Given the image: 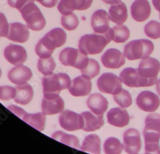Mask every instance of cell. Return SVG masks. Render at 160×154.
<instances>
[{
  "mask_svg": "<svg viewBox=\"0 0 160 154\" xmlns=\"http://www.w3.org/2000/svg\"><path fill=\"white\" fill-rule=\"evenodd\" d=\"M91 25L95 33L103 34L110 29L108 14L104 10H96L92 15Z\"/></svg>",
  "mask_w": 160,
  "mask_h": 154,
  "instance_id": "obj_19",
  "label": "cell"
},
{
  "mask_svg": "<svg viewBox=\"0 0 160 154\" xmlns=\"http://www.w3.org/2000/svg\"><path fill=\"white\" fill-rule=\"evenodd\" d=\"M159 18H160V14H159Z\"/></svg>",
  "mask_w": 160,
  "mask_h": 154,
  "instance_id": "obj_48",
  "label": "cell"
},
{
  "mask_svg": "<svg viewBox=\"0 0 160 154\" xmlns=\"http://www.w3.org/2000/svg\"><path fill=\"white\" fill-rule=\"evenodd\" d=\"M16 95V89L10 86H0V100H8L14 99Z\"/></svg>",
  "mask_w": 160,
  "mask_h": 154,
  "instance_id": "obj_38",
  "label": "cell"
},
{
  "mask_svg": "<svg viewBox=\"0 0 160 154\" xmlns=\"http://www.w3.org/2000/svg\"><path fill=\"white\" fill-rule=\"evenodd\" d=\"M58 0H43L41 4L46 8H52L58 4Z\"/></svg>",
  "mask_w": 160,
  "mask_h": 154,
  "instance_id": "obj_42",
  "label": "cell"
},
{
  "mask_svg": "<svg viewBox=\"0 0 160 154\" xmlns=\"http://www.w3.org/2000/svg\"><path fill=\"white\" fill-rule=\"evenodd\" d=\"M84 119V127L82 129L86 132H94L104 125L103 114H96L94 113L85 111L81 114Z\"/></svg>",
  "mask_w": 160,
  "mask_h": 154,
  "instance_id": "obj_23",
  "label": "cell"
},
{
  "mask_svg": "<svg viewBox=\"0 0 160 154\" xmlns=\"http://www.w3.org/2000/svg\"><path fill=\"white\" fill-rule=\"evenodd\" d=\"M124 150L128 153H138L142 148L140 134L137 129H129L123 136Z\"/></svg>",
  "mask_w": 160,
  "mask_h": 154,
  "instance_id": "obj_14",
  "label": "cell"
},
{
  "mask_svg": "<svg viewBox=\"0 0 160 154\" xmlns=\"http://www.w3.org/2000/svg\"><path fill=\"white\" fill-rule=\"evenodd\" d=\"M93 0H60L58 10L63 16L72 14L74 10L82 11L89 8Z\"/></svg>",
  "mask_w": 160,
  "mask_h": 154,
  "instance_id": "obj_15",
  "label": "cell"
},
{
  "mask_svg": "<svg viewBox=\"0 0 160 154\" xmlns=\"http://www.w3.org/2000/svg\"><path fill=\"white\" fill-rule=\"evenodd\" d=\"M137 104L142 111L153 113L158 109L160 105V100L154 93L151 91H143L138 95Z\"/></svg>",
  "mask_w": 160,
  "mask_h": 154,
  "instance_id": "obj_13",
  "label": "cell"
},
{
  "mask_svg": "<svg viewBox=\"0 0 160 154\" xmlns=\"http://www.w3.org/2000/svg\"><path fill=\"white\" fill-rule=\"evenodd\" d=\"M7 2L10 7L19 10L27 3L34 1L33 0H7Z\"/></svg>",
  "mask_w": 160,
  "mask_h": 154,
  "instance_id": "obj_40",
  "label": "cell"
},
{
  "mask_svg": "<svg viewBox=\"0 0 160 154\" xmlns=\"http://www.w3.org/2000/svg\"><path fill=\"white\" fill-rule=\"evenodd\" d=\"M23 19L26 21L28 28L33 31H39L44 28L46 19L41 10L34 2H30L19 10Z\"/></svg>",
  "mask_w": 160,
  "mask_h": 154,
  "instance_id": "obj_6",
  "label": "cell"
},
{
  "mask_svg": "<svg viewBox=\"0 0 160 154\" xmlns=\"http://www.w3.org/2000/svg\"><path fill=\"white\" fill-rule=\"evenodd\" d=\"M22 120L32 126L38 131H44L46 125V114L44 113L35 114L26 113L22 118Z\"/></svg>",
  "mask_w": 160,
  "mask_h": 154,
  "instance_id": "obj_29",
  "label": "cell"
},
{
  "mask_svg": "<svg viewBox=\"0 0 160 154\" xmlns=\"http://www.w3.org/2000/svg\"><path fill=\"white\" fill-rule=\"evenodd\" d=\"M114 31L113 28L103 34L94 33L83 36L79 41L78 47L85 55H98L101 53L105 47L113 41Z\"/></svg>",
  "mask_w": 160,
  "mask_h": 154,
  "instance_id": "obj_1",
  "label": "cell"
},
{
  "mask_svg": "<svg viewBox=\"0 0 160 154\" xmlns=\"http://www.w3.org/2000/svg\"><path fill=\"white\" fill-rule=\"evenodd\" d=\"M113 30L114 31L113 41L115 43H124L130 36V31L126 25L117 24Z\"/></svg>",
  "mask_w": 160,
  "mask_h": 154,
  "instance_id": "obj_33",
  "label": "cell"
},
{
  "mask_svg": "<svg viewBox=\"0 0 160 154\" xmlns=\"http://www.w3.org/2000/svg\"><path fill=\"white\" fill-rule=\"evenodd\" d=\"M8 109L9 110H10L12 112H13V113L17 115L19 118H20L21 119H22L23 117L26 113H27L23 109H22L18 106H14V105H11V106H8Z\"/></svg>",
  "mask_w": 160,
  "mask_h": 154,
  "instance_id": "obj_41",
  "label": "cell"
},
{
  "mask_svg": "<svg viewBox=\"0 0 160 154\" xmlns=\"http://www.w3.org/2000/svg\"><path fill=\"white\" fill-rule=\"evenodd\" d=\"M9 31V24L3 13L0 12V37H7Z\"/></svg>",
  "mask_w": 160,
  "mask_h": 154,
  "instance_id": "obj_39",
  "label": "cell"
},
{
  "mask_svg": "<svg viewBox=\"0 0 160 154\" xmlns=\"http://www.w3.org/2000/svg\"><path fill=\"white\" fill-rule=\"evenodd\" d=\"M103 148L105 153L117 154L122 153L124 146L119 139L114 137H111L105 141Z\"/></svg>",
  "mask_w": 160,
  "mask_h": 154,
  "instance_id": "obj_31",
  "label": "cell"
},
{
  "mask_svg": "<svg viewBox=\"0 0 160 154\" xmlns=\"http://www.w3.org/2000/svg\"><path fill=\"white\" fill-rule=\"evenodd\" d=\"M98 86L101 92L117 95L122 89V81L118 77L113 73H104L98 80Z\"/></svg>",
  "mask_w": 160,
  "mask_h": 154,
  "instance_id": "obj_9",
  "label": "cell"
},
{
  "mask_svg": "<svg viewBox=\"0 0 160 154\" xmlns=\"http://www.w3.org/2000/svg\"><path fill=\"white\" fill-rule=\"evenodd\" d=\"M104 3L108 5H115L121 2V0H102Z\"/></svg>",
  "mask_w": 160,
  "mask_h": 154,
  "instance_id": "obj_44",
  "label": "cell"
},
{
  "mask_svg": "<svg viewBox=\"0 0 160 154\" xmlns=\"http://www.w3.org/2000/svg\"><path fill=\"white\" fill-rule=\"evenodd\" d=\"M33 1H34V2H38L39 3H41L43 1V0H33Z\"/></svg>",
  "mask_w": 160,
  "mask_h": 154,
  "instance_id": "obj_46",
  "label": "cell"
},
{
  "mask_svg": "<svg viewBox=\"0 0 160 154\" xmlns=\"http://www.w3.org/2000/svg\"><path fill=\"white\" fill-rule=\"evenodd\" d=\"M145 35L152 39L160 38V23L156 21H151L145 26Z\"/></svg>",
  "mask_w": 160,
  "mask_h": 154,
  "instance_id": "obj_35",
  "label": "cell"
},
{
  "mask_svg": "<svg viewBox=\"0 0 160 154\" xmlns=\"http://www.w3.org/2000/svg\"><path fill=\"white\" fill-rule=\"evenodd\" d=\"M32 75L33 74L30 68L21 65L12 69L8 74V78L12 83L20 85L29 81Z\"/></svg>",
  "mask_w": 160,
  "mask_h": 154,
  "instance_id": "obj_21",
  "label": "cell"
},
{
  "mask_svg": "<svg viewBox=\"0 0 160 154\" xmlns=\"http://www.w3.org/2000/svg\"><path fill=\"white\" fill-rule=\"evenodd\" d=\"M156 90L158 95L160 96V79H159L156 83Z\"/></svg>",
  "mask_w": 160,
  "mask_h": 154,
  "instance_id": "obj_45",
  "label": "cell"
},
{
  "mask_svg": "<svg viewBox=\"0 0 160 154\" xmlns=\"http://www.w3.org/2000/svg\"><path fill=\"white\" fill-rule=\"evenodd\" d=\"M71 84L70 77L64 73L45 75L42 79L44 97L54 99L59 97L63 89L69 88Z\"/></svg>",
  "mask_w": 160,
  "mask_h": 154,
  "instance_id": "obj_4",
  "label": "cell"
},
{
  "mask_svg": "<svg viewBox=\"0 0 160 154\" xmlns=\"http://www.w3.org/2000/svg\"><path fill=\"white\" fill-rule=\"evenodd\" d=\"M52 138L54 139L58 142L68 145L71 147L74 148L76 149H79V141L78 138L73 135L68 134L62 131L55 132L51 136Z\"/></svg>",
  "mask_w": 160,
  "mask_h": 154,
  "instance_id": "obj_30",
  "label": "cell"
},
{
  "mask_svg": "<svg viewBox=\"0 0 160 154\" xmlns=\"http://www.w3.org/2000/svg\"><path fill=\"white\" fill-rule=\"evenodd\" d=\"M151 13V8L148 0H135L131 7L132 17L137 22H143L148 19Z\"/></svg>",
  "mask_w": 160,
  "mask_h": 154,
  "instance_id": "obj_20",
  "label": "cell"
},
{
  "mask_svg": "<svg viewBox=\"0 0 160 154\" xmlns=\"http://www.w3.org/2000/svg\"><path fill=\"white\" fill-rule=\"evenodd\" d=\"M30 31L27 26L20 22L9 24V31L7 38L18 43H24L29 39Z\"/></svg>",
  "mask_w": 160,
  "mask_h": 154,
  "instance_id": "obj_18",
  "label": "cell"
},
{
  "mask_svg": "<svg viewBox=\"0 0 160 154\" xmlns=\"http://www.w3.org/2000/svg\"><path fill=\"white\" fill-rule=\"evenodd\" d=\"M122 83L131 88L148 87L149 83L139 74L138 70L133 68H126L119 76Z\"/></svg>",
  "mask_w": 160,
  "mask_h": 154,
  "instance_id": "obj_12",
  "label": "cell"
},
{
  "mask_svg": "<svg viewBox=\"0 0 160 154\" xmlns=\"http://www.w3.org/2000/svg\"><path fill=\"white\" fill-rule=\"evenodd\" d=\"M16 95L14 100L17 104L27 105L33 97V89L32 86L28 83L18 85L16 87Z\"/></svg>",
  "mask_w": 160,
  "mask_h": 154,
  "instance_id": "obj_27",
  "label": "cell"
},
{
  "mask_svg": "<svg viewBox=\"0 0 160 154\" xmlns=\"http://www.w3.org/2000/svg\"><path fill=\"white\" fill-rule=\"evenodd\" d=\"M81 72L88 76L91 79L94 78L100 72L99 64L96 60L90 59L88 65L85 69L81 70Z\"/></svg>",
  "mask_w": 160,
  "mask_h": 154,
  "instance_id": "obj_37",
  "label": "cell"
},
{
  "mask_svg": "<svg viewBox=\"0 0 160 154\" xmlns=\"http://www.w3.org/2000/svg\"><path fill=\"white\" fill-rule=\"evenodd\" d=\"M65 103L60 96L54 99H46L44 97L42 102V112L46 115H52L62 113Z\"/></svg>",
  "mask_w": 160,
  "mask_h": 154,
  "instance_id": "obj_26",
  "label": "cell"
},
{
  "mask_svg": "<svg viewBox=\"0 0 160 154\" xmlns=\"http://www.w3.org/2000/svg\"><path fill=\"white\" fill-rule=\"evenodd\" d=\"M107 120L110 125L121 128L128 125L130 117L127 110L124 108H115L108 113Z\"/></svg>",
  "mask_w": 160,
  "mask_h": 154,
  "instance_id": "obj_22",
  "label": "cell"
},
{
  "mask_svg": "<svg viewBox=\"0 0 160 154\" xmlns=\"http://www.w3.org/2000/svg\"><path fill=\"white\" fill-rule=\"evenodd\" d=\"M152 4L156 10L160 14V0H152Z\"/></svg>",
  "mask_w": 160,
  "mask_h": 154,
  "instance_id": "obj_43",
  "label": "cell"
},
{
  "mask_svg": "<svg viewBox=\"0 0 160 154\" xmlns=\"http://www.w3.org/2000/svg\"><path fill=\"white\" fill-rule=\"evenodd\" d=\"M2 72L1 69H0V78H1V77H2Z\"/></svg>",
  "mask_w": 160,
  "mask_h": 154,
  "instance_id": "obj_47",
  "label": "cell"
},
{
  "mask_svg": "<svg viewBox=\"0 0 160 154\" xmlns=\"http://www.w3.org/2000/svg\"><path fill=\"white\" fill-rule=\"evenodd\" d=\"M91 79L88 76L82 74L71 81L69 92L74 97H84L88 95L92 91Z\"/></svg>",
  "mask_w": 160,
  "mask_h": 154,
  "instance_id": "obj_11",
  "label": "cell"
},
{
  "mask_svg": "<svg viewBox=\"0 0 160 154\" xmlns=\"http://www.w3.org/2000/svg\"><path fill=\"white\" fill-rule=\"evenodd\" d=\"M109 19L117 24H122L128 19V9L126 4L122 1L118 3L112 5L108 12Z\"/></svg>",
  "mask_w": 160,
  "mask_h": 154,
  "instance_id": "obj_25",
  "label": "cell"
},
{
  "mask_svg": "<svg viewBox=\"0 0 160 154\" xmlns=\"http://www.w3.org/2000/svg\"><path fill=\"white\" fill-rule=\"evenodd\" d=\"M101 61L106 68L117 69L124 65L126 57L119 50L112 48L104 53L101 58Z\"/></svg>",
  "mask_w": 160,
  "mask_h": 154,
  "instance_id": "obj_16",
  "label": "cell"
},
{
  "mask_svg": "<svg viewBox=\"0 0 160 154\" xmlns=\"http://www.w3.org/2000/svg\"><path fill=\"white\" fill-rule=\"evenodd\" d=\"M60 126L68 131H75L82 129L84 127V119L82 114L70 110H65L59 117Z\"/></svg>",
  "mask_w": 160,
  "mask_h": 154,
  "instance_id": "obj_10",
  "label": "cell"
},
{
  "mask_svg": "<svg viewBox=\"0 0 160 154\" xmlns=\"http://www.w3.org/2000/svg\"><path fill=\"white\" fill-rule=\"evenodd\" d=\"M143 131L146 153H160V114L152 113L145 119Z\"/></svg>",
  "mask_w": 160,
  "mask_h": 154,
  "instance_id": "obj_3",
  "label": "cell"
},
{
  "mask_svg": "<svg viewBox=\"0 0 160 154\" xmlns=\"http://www.w3.org/2000/svg\"><path fill=\"white\" fill-rule=\"evenodd\" d=\"M88 108L96 114H103L108 107V102L100 94H94L90 95L87 102Z\"/></svg>",
  "mask_w": 160,
  "mask_h": 154,
  "instance_id": "obj_24",
  "label": "cell"
},
{
  "mask_svg": "<svg viewBox=\"0 0 160 154\" xmlns=\"http://www.w3.org/2000/svg\"><path fill=\"white\" fill-rule=\"evenodd\" d=\"M67 41V34L60 28L51 30L41 38L35 47V52L40 58L46 59L51 56L56 48L63 46Z\"/></svg>",
  "mask_w": 160,
  "mask_h": 154,
  "instance_id": "obj_2",
  "label": "cell"
},
{
  "mask_svg": "<svg viewBox=\"0 0 160 154\" xmlns=\"http://www.w3.org/2000/svg\"><path fill=\"white\" fill-rule=\"evenodd\" d=\"M59 60L64 66L73 67L81 70L87 67L90 59L79 49L67 47L61 51Z\"/></svg>",
  "mask_w": 160,
  "mask_h": 154,
  "instance_id": "obj_7",
  "label": "cell"
},
{
  "mask_svg": "<svg viewBox=\"0 0 160 154\" xmlns=\"http://www.w3.org/2000/svg\"><path fill=\"white\" fill-rule=\"evenodd\" d=\"M137 70L140 76L148 81L149 86H153L158 82V74L160 72V62L152 57L142 59Z\"/></svg>",
  "mask_w": 160,
  "mask_h": 154,
  "instance_id": "obj_8",
  "label": "cell"
},
{
  "mask_svg": "<svg viewBox=\"0 0 160 154\" xmlns=\"http://www.w3.org/2000/svg\"><path fill=\"white\" fill-rule=\"evenodd\" d=\"M5 59L14 66L21 65L28 58L26 49L21 46L10 44L4 51Z\"/></svg>",
  "mask_w": 160,
  "mask_h": 154,
  "instance_id": "obj_17",
  "label": "cell"
},
{
  "mask_svg": "<svg viewBox=\"0 0 160 154\" xmlns=\"http://www.w3.org/2000/svg\"><path fill=\"white\" fill-rule=\"evenodd\" d=\"M56 67L57 64L54 59L51 56L46 59L40 58L37 64L38 70L44 75L52 74Z\"/></svg>",
  "mask_w": 160,
  "mask_h": 154,
  "instance_id": "obj_32",
  "label": "cell"
},
{
  "mask_svg": "<svg viewBox=\"0 0 160 154\" xmlns=\"http://www.w3.org/2000/svg\"><path fill=\"white\" fill-rule=\"evenodd\" d=\"M80 150L90 153H101V139L96 134L87 136L84 141Z\"/></svg>",
  "mask_w": 160,
  "mask_h": 154,
  "instance_id": "obj_28",
  "label": "cell"
},
{
  "mask_svg": "<svg viewBox=\"0 0 160 154\" xmlns=\"http://www.w3.org/2000/svg\"><path fill=\"white\" fill-rule=\"evenodd\" d=\"M154 48L153 43L149 40L132 41L125 46L124 55L128 60L131 61L145 59L152 53Z\"/></svg>",
  "mask_w": 160,
  "mask_h": 154,
  "instance_id": "obj_5",
  "label": "cell"
},
{
  "mask_svg": "<svg viewBox=\"0 0 160 154\" xmlns=\"http://www.w3.org/2000/svg\"><path fill=\"white\" fill-rule=\"evenodd\" d=\"M114 100L116 103L122 108H128L132 104V97L131 94L122 89L119 94L113 95Z\"/></svg>",
  "mask_w": 160,
  "mask_h": 154,
  "instance_id": "obj_36",
  "label": "cell"
},
{
  "mask_svg": "<svg viewBox=\"0 0 160 154\" xmlns=\"http://www.w3.org/2000/svg\"><path fill=\"white\" fill-rule=\"evenodd\" d=\"M79 23V19L74 13L68 16L62 15L61 19V24L63 28L67 30L73 31L76 30L78 26Z\"/></svg>",
  "mask_w": 160,
  "mask_h": 154,
  "instance_id": "obj_34",
  "label": "cell"
}]
</instances>
